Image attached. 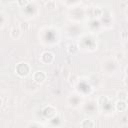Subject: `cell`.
<instances>
[{"label":"cell","mask_w":128,"mask_h":128,"mask_svg":"<svg viewBox=\"0 0 128 128\" xmlns=\"http://www.w3.org/2000/svg\"><path fill=\"white\" fill-rule=\"evenodd\" d=\"M127 97H128V94L125 90H120L117 92V98L119 100H127Z\"/></svg>","instance_id":"ba28073f"},{"label":"cell","mask_w":128,"mask_h":128,"mask_svg":"<svg viewBox=\"0 0 128 128\" xmlns=\"http://www.w3.org/2000/svg\"><path fill=\"white\" fill-rule=\"evenodd\" d=\"M115 59L117 60V61H122L123 59H124V53L123 52H117L116 53V55H115Z\"/></svg>","instance_id":"4fadbf2b"},{"label":"cell","mask_w":128,"mask_h":128,"mask_svg":"<svg viewBox=\"0 0 128 128\" xmlns=\"http://www.w3.org/2000/svg\"><path fill=\"white\" fill-rule=\"evenodd\" d=\"M2 105H3V99H2L1 97H0V107H1Z\"/></svg>","instance_id":"2e32d148"},{"label":"cell","mask_w":128,"mask_h":128,"mask_svg":"<svg viewBox=\"0 0 128 128\" xmlns=\"http://www.w3.org/2000/svg\"><path fill=\"white\" fill-rule=\"evenodd\" d=\"M115 109L118 112H125L127 110V102L125 100H119L115 103Z\"/></svg>","instance_id":"5b68a950"},{"label":"cell","mask_w":128,"mask_h":128,"mask_svg":"<svg viewBox=\"0 0 128 128\" xmlns=\"http://www.w3.org/2000/svg\"><path fill=\"white\" fill-rule=\"evenodd\" d=\"M67 50H68V52H69L70 54H75V53L78 51V47H77L75 44H70V45L68 46Z\"/></svg>","instance_id":"30bf717a"},{"label":"cell","mask_w":128,"mask_h":128,"mask_svg":"<svg viewBox=\"0 0 128 128\" xmlns=\"http://www.w3.org/2000/svg\"><path fill=\"white\" fill-rule=\"evenodd\" d=\"M56 114H57V110H56V108H54L52 105H48V106H46V107L43 109V115H44L46 118H48V119L54 118V117L56 116Z\"/></svg>","instance_id":"277c9868"},{"label":"cell","mask_w":128,"mask_h":128,"mask_svg":"<svg viewBox=\"0 0 128 128\" xmlns=\"http://www.w3.org/2000/svg\"><path fill=\"white\" fill-rule=\"evenodd\" d=\"M21 34H22V30L20 29L19 26H15L11 29V32H10V36L13 38V39H19L21 37Z\"/></svg>","instance_id":"8992f818"},{"label":"cell","mask_w":128,"mask_h":128,"mask_svg":"<svg viewBox=\"0 0 128 128\" xmlns=\"http://www.w3.org/2000/svg\"><path fill=\"white\" fill-rule=\"evenodd\" d=\"M29 3H30L29 0H17V4L20 7H26Z\"/></svg>","instance_id":"7c38bea8"},{"label":"cell","mask_w":128,"mask_h":128,"mask_svg":"<svg viewBox=\"0 0 128 128\" xmlns=\"http://www.w3.org/2000/svg\"><path fill=\"white\" fill-rule=\"evenodd\" d=\"M45 7H46L47 10H54L56 8V2H55V0H50V1L46 2Z\"/></svg>","instance_id":"9c48e42d"},{"label":"cell","mask_w":128,"mask_h":128,"mask_svg":"<svg viewBox=\"0 0 128 128\" xmlns=\"http://www.w3.org/2000/svg\"><path fill=\"white\" fill-rule=\"evenodd\" d=\"M28 127H43V125L40 123H30Z\"/></svg>","instance_id":"5bb4252c"},{"label":"cell","mask_w":128,"mask_h":128,"mask_svg":"<svg viewBox=\"0 0 128 128\" xmlns=\"http://www.w3.org/2000/svg\"><path fill=\"white\" fill-rule=\"evenodd\" d=\"M15 72L20 77H26L30 73V66L26 62L18 63L16 65V67H15Z\"/></svg>","instance_id":"6da1fadb"},{"label":"cell","mask_w":128,"mask_h":128,"mask_svg":"<svg viewBox=\"0 0 128 128\" xmlns=\"http://www.w3.org/2000/svg\"><path fill=\"white\" fill-rule=\"evenodd\" d=\"M102 14H103V10H102L100 7L94 8V10H93V15H94L95 17H101Z\"/></svg>","instance_id":"8fae6325"},{"label":"cell","mask_w":128,"mask_h":128,"mask_svg":"<svg viewBox=\"0 0 128 128\" xmlns=\"http://www.w3.org/2000/svg\"><path fill=\"white\" fill-rule=\"evenodd\" d=\"M54 59H55V56L50 51H45L40 56V61L43 64H50V63H52L54 61Z\"/></svg>","instance_id":"3957f363"},{"label":"cell","mask_w":128,"mask_h":128,"mask_svg":"<svg viewBox=\"0 0 128 128\" xmlns=\"http://www.w3.org/2000/svg\"><path fill=\"white\" fill-rule=\"evenodd\" d=\"M32 78H33V81H34L35 83H37V84H42V83L45 82V80H46V78H47V75H46V73H45L44 71L38 70V71L34 72Z\"/></svg>","instance_id":"7a4b0ae2"},{"label":"cell","mask_w":128,"mask_h":128,"mask_svg":"<svg viewBox=\"0 0 128 128\" xmlns=\"http://www.w3.org/2000/svg\"><path fill=\"white\" fill-rule=\"evenodd\" d=\"M121 38H122L124 41H126V39H127V33H126V31L121 32Z\"/></svg>","instance_id":"9a60e30c"},{"label":"cell","mask_w":128,"mask_h":128,"mask_svg":"<svg viewBox=\"0 0 128 128\" xmlns=\"http://www.w3.org/2000/svg\"><path fill=\"white\" fill-rule=\"evenodd\" d=\"M80 126L83 127V128H92V127H95L96 124L93 120H89V119H85L83 120L81 123H80Z\"/></svg>","instance_id":"52a82bcc"}]
</instances>
